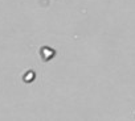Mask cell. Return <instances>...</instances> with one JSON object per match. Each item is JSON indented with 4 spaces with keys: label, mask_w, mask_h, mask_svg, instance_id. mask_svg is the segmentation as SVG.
Here are the masks:
<instances>
[{
    "label": "cell",
    "mask_w": 135,
    "mask_h": 121,
    "mask_svg": "<svg viewBox=\"0 0 135 121\" xmlns=\"http://www.w3.org/2000/svg\"><path fill=\"white\" fill-rule=\"evenodd\" d=\"M41 55H42V58H44L45 60H48V59H50V58L54 55V50L50 49V47L44 46V47H41Z\"/></svg>",
    "instance_id": "cell-1"
}]
</instances>
